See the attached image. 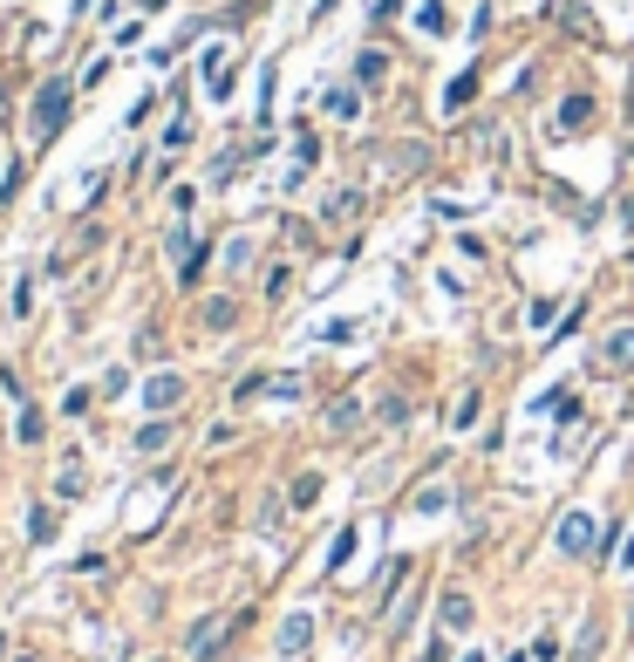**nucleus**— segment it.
<instances>
[{"mask_svg": "<svg viewBox=\"0 0 634 662\" xmlns=\"http://www.w3.org/2000/svg\"><path fill=\"white\" fill-rule=\"evenodd\" d=\"M355 212H362V192L355 185H335V192L321 198V219H355Z\"/></svg>", "mask_w": 634, "mask_h": 662, "instance_id": "nucleus-8", "label": "nucleus"}, {"mask_svg": "<svg viewBox=\"0 0 634 662\" xmlns=\"http://www.w3.org/2000/svg\"><path fill=\"white\" fill-rule=\"evenodd\" d=\"M416 28H423V35H444V0H423V14H416Z\"/></svg>", "mask_w": 634, "mask_h": 662, "instance_id": "nucleus-17", "label": "nucleus"}, {"mask_svg": "<svg viewBox=\"0 0 634 662\" xmlns=\"http://www.w3.org/2000/svg\"><path fill=\"white\" fill-rule=\"evenodd\" d=\"M382 424H410V403L403 396H382Z\"/></svg>", "mask_w": 634, "mask_h": 662, "instance_id": "nucleus-22", "label": "nucleus"}, {"mask_svg": "<svg viewBox=\"0 0 634 662\" xmlns=\"http://www.w3.org/2000/svg\"><path fill=\"white\" fill-rule=\"evenodd\" d=\"M219 635H225V615L198 622V628H191V656H198V662H212V642H219Z\"/></svg>", "mask_w": 634, "mask_h": 662, "instance_id": "nucleus-11", "label": "nucleus"}, {"mask_svg": "<svg viewBox=\"0 0 634 662\" xmlns=\"http://www.w3.org/2000/svg\"><path fill=\"white\" fill-rule=\"evenodd\" d=\"M587 123H594V96H587V89H573V96L560 103V117H553V130H560V137H580Z\"/></svg>", "mask_w": 634, "mask_h": 662, "instance_id": "nucleus-4", "label": "nucleus"}, {"mask_svg": "<svg viewBox=\"0 0 634 662\" xmlns=\"http://www.w3.org/2000/svg\"><path fill=\"white\" fill-rule=\"evenodd\" d=\"M28 533H35V540H55V512L35 506V512H28Z\"/></svg>", "mask_w": 634, "mask_h": 662, "instance_id": "nucleus-20", "label": "nucleus"}, {"mask_svg": "<svg viewBox=\"0 0 634 662\" xmlns=\"http://www.w3.org/2000/svg\"><path fill=\"white\" fill-rule=\"evenodd\" d=\"M382 76H389V55H382V48H369V55L355 62V82H362V89H375Z\"/></svg>", "mask_w": 634, "mask_h": 662, "instance_id": "nucleus-13", "label": "nucleus"}, {"mask_svg": "<svg viewBox=\"0 0 634 662\" xmlns=\"http://www.w3.org/2000/svg\"><path fill=\"white\" fill-rule=\"evenodd\" d=\"M321 110L341 117V123H355V117H362V89H328V96H321Z\"/></svg>", "mask_w": 634, "mask_h": 662, "instance_id": "nucleus-10", "label": "nucleus"}, {"mask_svg": "<svg viewBox=\"0 0 634 662\" xmlns=\"http://www.w3.org/2000/svg\"><path fill=\"white\" fill-rule=\"evenodd\" d=\"M560 553H573V560L594 553V519H587V512H566L560 519Z\"/></svg>", "mask_w": 634, "mask_h": 662, "instance_id": "nucleus-5", "label": "nucleus"}, {"mask_svg": "<svg viewBox=\"0 0 634 662\" xmlns=\"http://www.w3.org/2000/svg\"><path fill=\"white\" fill-rule=\"evenodd\" d=\"M307 642H314V615H307V608H294V615L280 622V656L300 662V656H307Z\"/></svg>", "mask_w": 634, "mask_h": 662, "instance_id": "nucleus-3", "label": "nucleus"}, {"mask_svg": "<svg viewBox=\"0 0 634 662\" xmlns=\"http://www.w3.org/2000/svg\"><path fill=\"white\" fill-rule=\"evenodd\" d=\"M314 499H321V478H314V471H300V478H294V506H314Z\"/></svg>", "mask_w": 634, "mask_h": 662, "instance_id": "nucleus-19", "label": "nucleus"}, {"mask_svg": "<svg viewBox=\"0 0 634 662\" xmlns=\"http://www.w3.org/2000/svg\"><path fill=\"white\" fill-rule=\"evenodd\" d=\"M178 403H185V376H178V369H157V376L144 383V410H157V417H171Z\"/></svg>", "mask_w": 634, "mask_h": 662, "instance_id": "nucleus-2", "label": "nucleus"}, {"mask_svg": "<svg viewBox=\"0 0 634 662\" xmlns=\"http://www.w3.org/2000/svg\"><path fill=\"white\" fill-rule=\"evenodd\" d=\"M328 424H335V430H355V424H362V403H355V396H348V403H335V410H328Z\"/></svg>", "mask_w": 634, "mask_h": 662, "instance_id": "nucleus-16", "label": "nucleus"}, {"mask_svg": "<svg viewBox=\"0 0 634 662\" xmlns=\"http://www.w3.org/2000/svg\"><path fill=\"white\" fill-rule=\"evenodd\" d=\"M55 492H62V499H75V492H82V465H62V478H55Z\"/></svg>", "mask_w": 634, "mask_h": 662, "instance_id": "nucleus-23", "label": "nucleus"}, {"mask_svg": "<svg viewBox=\"0 0 634 662\" xmlns=\"http://www.w3.org/2000/svg\"><path fill=\"white\" fill-rule=\"evenodd\" d=\"M21 444H41V410H21Z\"/></svg>", "mask_w": 634, "mask_h": 662, "instance_id": "nucleus-24", "label": "nucleus"}, {"mask_svg": "<svg viewBox=\"0 0 634 662\" xmlns=\"http://www.w3.org/2000/svg\"><path fill=\"white\" fill-rule=\"evenodd\" d=\"M600 635H607L600 622H587V628H580V649H573V662H594V656H600Z\"/></svg>", "mask_w": 634, "mask_h": 662, "instance_id": "nucleus-15", "label": "nucleus"}, {"mask_svg": "<svg viewBox=\"0 0 634 662\" xmlns=\"http://www.w3.org/2000/svg\"><path fill=\"white\" fill-rule=\"evenodd\" d=\"M198 321H205V328H212V335H225V328H232V321H239V301H232V294H212V301H205V308H198Z\"/></svg>", "mask_w": 634, "mask_h": 662, "instance_id": "nucleus-7", "label": "nucleus"}, {"mask_svg": "<svg viewBox=\"0 0 634 662\" xmlns=\"http://www.w3.org/2000/svg\"><path fill=\"white\" fill-rule=\"evenodd\" d=\"M600 369H634V328H614V335H600Z\"/></svg>", "mask_w": 634, "mask_h": 662, "instance_id": "nucleus-6", "label": "nucleus"}, {"mask_svg": "<svg viewBox=\"0 0 634 662\" xmlns=\"http://www.w3.org/2000/svg\"><path fill=\"white\" fill-rule=\"evenodd\" d=\"M423 157H430V151H423V144H396V151H389V164H403V178H410V171H416V164H423Z\"/></svg>", "mask_w": 634, "mask_h": 662, "instance_id": "nucleus-18", "label": "nucleus"}, {"mask_svg": "<svg viewBox=\"0 0 634 662\" xmlns=\"http://www.w3.org/2000/svg\"><path fill=\"white\" fill-rule=\"evenodd\" d=\"M164 444H171V417H150V424L137 430V451L150 458V451H164Z\"/></svg>", "mask_w": 634, "mask_h": 662, "instance_id": "nucleus-12", "label": "nucleus"}, {"mask_svg": "<svg viewBox=\"0 0 634 662\" xmlns=\"http://www.w3.org/2000/svg\"><path fill=\"white\" fill-rule=\"evenodd\" d=\"M69 96H75V89L55 76V82L35 96V117H28V130H35V137H55V130H62V117H69Z\"/></svg>", "mask_w": 634, "mask_h": 662, "instance_id": "nucleus-1", "label": "nucleus"}, {"mask_svg": "<svg viewBox=\"0 0 634 662\" xmlns=\"http://www.w3.org/2000/svg\"><path fill=\"white\" fill-rule=\"evenodd\" d=\"M437 622H444V635H464V628H471V594H444Z\"/></svg>", "mask_w": 634, "mask_h": 662, "instance_id": "nucleus-9", "label": "nucleus"}, {"mask_svg": "<svg viewBox=\"0 0 634 662\" xmlns=\"http://www.w3.org/2000/svg\"><path fill=\"white\" fill-rule=\"evenodd\" d=\"M505 662H525V656H505Z\"/></svg>", "mask_w": 634, "mask_h": 662, "instance_id": "nucleus-26", "label": "nucleus"}, {"mask_svg": "<svg viewBox=\"0 0 634 662\" xmlns=\"http://www.w3.org/2000/svg\"><path fill=\"white\" fill-rule=\"evenodd\" d=\"M225 267H232V273L253 267V239H232V246H225Z\"/></svg>", "mask_w": 634, "mask_h": 662, "instance_id": "nucleus-21", "label": "nucleus"}, {"mask_svg": "<svg viewBox=\"0 0 634 662\" xmlns=\"http://www.w3.org/2000/svg\"><path fill=\"white\" fill-rule=\"evenodd\" d=\"M471 96H478V69H464V76H457V82L444 89V110H464Z\"/></svg>", "mask_w": 634, "mask_h": 662, "instance_id": "nucleus-14", "label": "nucleus"}, {"mask_svg": "<svg viewBox=\"0 0 634 662\" xmlns=\"http://www.w3.org/2000/svg\"><path fill=\"white\" fill-rule=\"evenodd\" d=\"M614 219H621V226H628V233H634V192L621 198V205H614Z\"/></svg>", "mask_w": 634, "mask_h": 662, "instance_id": "nucleus-25", "label": "nucleus"}]
</instances>
